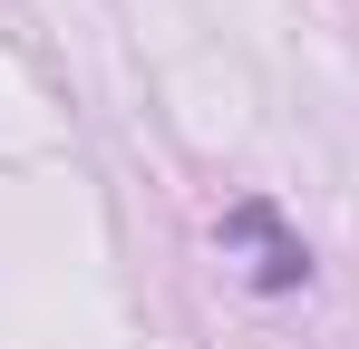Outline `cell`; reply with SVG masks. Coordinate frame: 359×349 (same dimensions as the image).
I'll use <instances>...</instances> for the list:
<instances>
[{
  "instance_id": "cell-1",
  "label": "cell",
  "mask_w": 359,
  "mask_h": 349,
  "mask_svg": "<svg viewBox=\"0 0 359 349\" xmlns=\"http://www.w3.org/2000/svg\"><path fill=\"white\" fill-rule=\"evenodd\" d=\"M224 242H252V262H243V272H252L262 291H282V282L311 272V262H301V242L272 224V204H233V214H224Z\"/></svg>"
}]
</instances>
